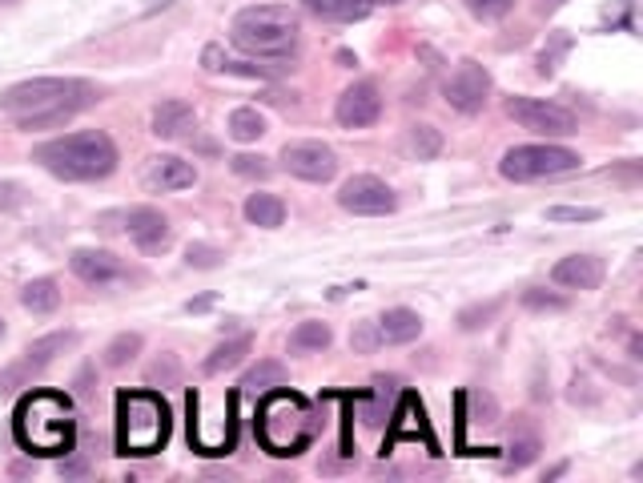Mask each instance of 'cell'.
I'll list each match as a JSON object with an SVG mask.
<instances>
[{"label": "cell", "mask_w": 643, "mask_h": 483, "mask_svg": "<svg viewBox=\"0 0 643 483\" xmlns=\"http://www.w3.org/2000/svg\"><path fill=\"white\" fill-rule=\"evenodd\" d=\"M97 101V89L81 77H33L0 93V113H9L17 129H52L65 125Z\"/></svg>", "instance_id": "1"}, {"label": "cell", "mask_w": 643, "mask_h": 483, "mask_svg": "<svg viewBox=\"0 0 643 483\" xmlns=\"http://www.w3.org/2000/svg\"><path fill=\"white\" fill-rule=\"evenodd\" d=\"M33 161L61 182H101L117 169V145L109 133L85 129L69 137H52L33 150Z\"/></svg>", "instance_id": "2"}, {"label": "cell", "mask_w": 643, "mask_h": 483, "mask_svg": "<svg viewBox=\"0 0 643 483\" xmlns=\"http://www.w3.org/2000/svg\"><path fill=\"white\" fill-rule=\"evenodd\" d=\"M302 17L290 4H250L229 20V41L245 57H294Z\"/></svg>", "instance_id": "3"}, {"label": "cell", "mask_w": 643, "mask_h": 483, "mask_svg": "<svg viewBox=\"0 0 643 483\" xmlns=\"http://www.w3.org/2000/svg\"><path fill=\"white\" fill-rule=\"evenodd\" d=\"M117 443H121V456H153L157 448H166L169 440V407L161 403L149 391H125L117 395Z\"/></svg>", "instance_id": "4"}, {"label": "cell", "mask_w": 643, "mask_h": 483, "mask_svg": "<svg viewBox=\"0 0 643 483\" xmlns=\"http://www.w3.org/2000/svg\"><path fill=\"white\" fill-rule=\"evenodd\" d=\"M579 169V153L567 145H551V141H535V145H515L503 153L499 174L507 182H539V177H559Z\"/></svg>", "instance_id": "5"}, {"label": "cell", "mask_w": 643, "mask_h": 483, "mask_svg": "<svg viewBox=\"0 0 643 483\" xmlns=\"http://www.w3.org/2000/svg\"><path fill=\"white\" fill-rule=\"evenodd\" d=\"M507 117L519 121L523 129L539 133V137H571V133H579V121H575L571 109L555 105V101H539V97H511Z\"/></svg>", "instance_id": "6"}, {"label": "cell", "mask_w": 643, "mask_h": 483, "mask_svg": "<svg viewBox=\"0 0 643 483\" xmlns=\"http://www.w3.org/2000/svg\"><path fill=\"white\" fill-rule=\"evenodd\" d=\"M443 97H446V105H451L454 113H462V117L483 113V105H487V97H491L487 65L470 61V57H467V61H459V65H454V73L446 77Z\"/></svg>", "instance_id": "7"}, {"label": "cell", "mask_w": 643, "mask_h": 483, "mask_svg": "<svg viewBox=\"0 0 643 483\" xmlns=\"http://www.w3.org/2000/svg\"><path fill=\"white\" fill-rule=\"evenodd\" d=\"M338 206L346 214H358V218H383V214H394L399 210V198L394 190L374 174H354L342 182L338 190Z\"/></svg>", "instance_id": "8"}, {"label": "cell", "mask_w": 643, "mask_h": 483, "mask_svg": "<svg viewBox=\"0 0 643 483\" xmlns=\"http://www.w3.org/2000/svg\"><path fill=\"white\" fill-rule=\"evenodd\" d=\"M278 161L290 177L314 182V185L334 182V174H338V153L330 145H322V141H290Z\"/></svg>", "instance_id": "9"}, {"label": "cell", "mask_w": 643, "mask_h": 483, "mask_svg": "<svg viewBox=\"0 0 643 483\" xmlns=\"http://www.w3.org/2000/svg\"><path fill=\"white\" fill-rule=\"evenodd\" d=\"M73 343H77V334L73 331H52V334H44V339H36V343L20 354V362H12V367L0 375V391L28 386L52 359H57V354H65V347H73Z\"/></svg>", "instance_id": "10"}, {"label": "cell", "mask_w": 643, "mask_h": 483, "mask_svg": "<svg viewBox=\"0 0 643 483\" xmlns=\"http://www.w3.org/2000/svg\"><path fill=\"white\" fill-rule=\"evenodd\" d=\"M125 234H129V242L141 254H166L174 246V226L153 206H133V210H125Z\"/></svg>", "instance_id": "11"}, {"label": "cell", "mask_w": 643, "mask_h": 483, "mask_svg": "<svg viewBox=\"0 0 643 483\" xmlns=\"http://www.w3.org/2000/svg\"><path fill=\"white\" fill-rule=\"evenodd\" d=\"M334 117H338V125H346V129H366V125H374L383 117V93H378V85H374V81H354L350 89H342L338 105H334Z\"/></svg>", "instance_id": "12"}, {"label": "cell", "mask_w": 643, "mask_h": 483, "mask_svg": "<svg viewBox=\"0 0 643 483\" xmlns=\"http://www.w3.org/2000/svg\"><path fill=\"white\" fill-rule=\"evenodd\" d=\"M193 182H198L193 161L177 158V153H157V158H149L145 169H141V185H145L149 193H177V190H190Z\"/></svg>", "instance_id": "13"}, {"label": "cell", "mask_w": 643, "mask_h": 483, "mask_svg": "<svg viewBox=\"0 0 643 483\" xmlns=\"http://www.w3.org/2000/svg\"><path fill=\"white\" fill-rule=\"evenodd\" d=\"M69 266L85 286H109V282H117L125 274L121 258L113 250H73Z\"/></svg>", "instance_id": "14"}, {"label": "cell", "mask_w": 643, "mask_h": 483, "mask_svg": "<svg viewBox=\"0 0 643 483\" xmlns=\"http://www.w3.org/2000/svg\"><path fill=\"white\" fill-rule=\"evenodd\" d=\"M603 274H608L603 258H595V254H571V258H559L555 270H551V278H555L559 286H567V290H595L603 282Z\"/></svg>", "instance_id": "15"}, {"label": "cell", "mask_w": 643, "mask_h": 483, "mask_svg": "<svg viewBox=\"0 0 643 483\" xmlns=\"http://www.w3.org/2000/svg\"><path fill=\"white\" fill-rule=\"evenodd\" d=\"M190 129H198V113H193L190 101L169 97V101H161V105L153 109V137L182 141V137H190Z\"/></svg>", "instance_id": "16"}, {"label": "cell", "mask_w": 643, "mask_h": 483, "mask_svg": "<svg viewBox=\"0 0 643 483\" xmlns=\"http://www.w3.org/2000/svg\"><path fill=\"white\" fill-rule=\"evenodd\" d=\"M374 326H378V343L383 347H407L422 334V315L410 307H391L386 315L374 318Z\"/></svg>", "instance_id": "17"}, {"label": "cell", "mask_w": 643, "mask_h": 483, "mask_svg": "<svg viewBox=\"0 0 643 483\" xmlns=\"http://www.w3.org/2000/svg\"><path fill=\"white\" fill-rule=\"evenodd\" d=\"M399 391H402L399 375H374L370 378V399H366V407H362L366 427H383V419H386V411H391V403L399 399Z\"/></svg>", "instance_id": "18"}, {"label": "cell", "mask_w": 643, "mask_h": 483, "mask_svg": "<svg viewBox=\"0 0 643 483\" xmlns=\"http://www.w3.org/2000/svg\"><path fill=\"white\" fill-rule=\"evenodd\" d=\"M250 351H253V339H250V334L226 339V343H218L213 351L205 354V359H201V375H226V370H234Z\"/></svg>", "instance_id": "19"}, {"label": "cell", "mask_w": 643, "mask_h": 483, "mask_svg": "<svg viewBox=\"0 0 643 483\" xmlns=\"http://www.w3.org/2000/svg\"><path fill=\"white\" fill-rule=\"evenodd\" d=\"M245 222L258 230H278L286 222V202L278 193H250L245 198Z\"/></svg>", "instance_id": "20"}, {"label": "cell", "mask_w": 643, "mask_h": 483, "mask_svg": "<svg viewBox=\"0 0 643 483\" xmlns=\"http://www.w3.org/2000/svg\"><path fill=\"white\" fill-rule=\"evenodd\" d=\"M20 307H25L28 315H52V310L61 307V286H57L52 278L25 282V290H20Z\"/></svg>", "instance_id": "21"}, {"label": "cell", "mask_w": 643, "mask_h": 483, "mask_svg": "<svg viewBox=\"0 0 643 483\" xmlns=\"http://www.w3.org/2000/svg\"><path fill=\"white\" fill-rule=\"evenodd\" d=\"M306 12L322 20H362L366 12L374 9L370 0H302Z\"/></svg>", "instance_id": "22"}, {"label": "cell", "mask_w": 643, "mask_h": 483, "mask_svg": "<svg viewBox=\"0 0 643 483\" xmlns=\"http://www.w3.org/2000/svg\"><path fill=\"white\" fill-rule=\"evenodd\" d=\"M278 386H286V367L278 359H261L242 378V391H250V395H266V391H278Z\"/></svg>", "instance_id": "23"}, {"label": "cell", "mask_w": 643, "mask_h": 483, "mask_svg": "<svg viewBox=\"0 0 643 483\" xmlns=\"http://www.w3.org/2000/svg\"><path fill=\"white\" fill-rule=\"evenodd\" d=\"M334 343V331L330 323H298L294 331H290V351L306 354V351H326V347Z\"/></svg>", "instance_id": "24"}, {"label": "cell", "mask_w": 643, "mask_h": 483, "mask_svg": "<svg viewBox=\"0 0 643 483\" xmlns=\"http://www.w3.org/2000/svg\"><path fill=\"white\" fill-rule=\"evenodd\" d=\"M141 347H145V339H141L137 331H121L113 339V343L105 347L101 351V362H105V370H121L125 362H133L141 354Z\"/></svg>", "instance_id": "25"}, {"label": "cell", "mask_w": 643, "mask_h": 483, "mask_svg": "<svg viewBox=\"0 0 643 483\" xmlns=\"http://www.w3.org/2000/svg\"><path fill=\"white\" fill-rule=\"evenodd\" d=\"M407 150L414 161H435L443 153V133L435 125H410L407 129Z\"/></svg>", "instance_id": "26"}, {"label": "cell", "mask_w": 643, "mask_h": 483, "mask_svg": "<svg viewBox=\"0 0 643 483\" xmlns=\"http://www.w3.org/2000/svg\"><path fill=\"white\" fill-rule=\"evenodd\" d=\"M226 129H229V137H234V141H242V145H250V141H258L261 133H266V117H261L258 109L242 105V109H234V113H229Z\"/></svg>", "instance_id": "27"}, {"label": "cell", "mask_w": 643, "mask_h": 483, "mask_svg": "<svg viewBox=\"0 0 643 483\" xmlns=\"http://www.w3.org/2000/svg\"><path fill=\"white\" fill-rule=\"evenodd\" d=\"M177 383H182V362H177V354H161V359L149 362L145 386H177Z\"/></svg>", "instance_id": "28"}, {"label": "cell", "mask_w": 643, "mask_h": 483, "mask_svg": "<svg viewBox=\"0 0 643 483\" xmlns=\"http://www.w3.org/2000/svg\"><path fill=\"white\" fill-rule=\"evenodd\" d=\"M499 307H503V302L491 299V302H475V307L459 310V331H483V326H491L499 315Z\"/></svg>", "instance_id": "29"}, {"label": "cell", "mask_w": 643, "mask_h": 483, "mask_svg": "<svg viewBox=\"0 0 643 483\" xmlns=\"http://www.w3.org/2000/svg\"><path fill=\"white\" fill-rule=\"evenodd\" d=\"M229 169H234L237 177H250V182H266V177L274 174V166L261 153H237V158H229Z\"/></svg>", "instance_id": "30"}, {"label": "cell", "mask_w": 643, "mask_h": 483, "mask_svg": "<svg viewBox=\"0 0 643 483\" xmlns=\"http://www.w3.org/2000/svg\"><path fill=\"white\" fill-rule=\"evenodd\" d=\"M535 456H539V440H535V435H527V440H515L511 451H507L503 471H507V475H511V471H523V467L535 464Z\"/></svg>", "instance_id": "31"}, {"label": "cell", "mask_w": 643, "mask_h": 483, "mask_svg": "<svg viewBox=\"0 0 643 483\" xmlns=\"http://www.w3.org/2000/svg\"><path fill=\"white\" fill-rule=\"evenodd\" d=\"M221 250L209 246V242H190V250H185V262L193 266V270H218L221 266Z\"/></svg>", "instance_id": "32"}, {"label": "cell", "mask_w": 643, "mask_h": 483, "mask_svg": "<svg viewBox=\"0 0 643 483\" xmlns=\"http://www.w3.org/2000/svg\"><path fill=\"white\" fill-rule=\"evenodd\" d=\"M523 307L527 310H567V299L563 294H555V290L531 286V290H523Z\"/></svg>", "instance_id": "33"}, {"label": "cell", "mask_w": 643, "mask_h": 483, "mask_svg": "<svg viewBox=\"0 0 643 483\" xmlns=\"http://www.w3.org/2000/svg\"><path fill=\"white\" fill-rule=\"evenodd\" d=\"M467 9L478 20H503L515 9V0H467Z\"/></svg>", "instance_id": "34"}, {"label": "cell", "mask_w": 643, "mask_h": 483, "mask_svg": "<svg viewBox=\"0 0 643 483\" xmlns=\"http://www.w3.org/2000/svg\"><path fill=\"white\" fill-rule=\"evenodd\" d=\"M350 347L354 351H362V354H370V351H378V326H374V318H366V323H354V331H350Z\"/></svg>", "instance_id": "35"}, {"label": "cell", "mask_w": 643, "mask_h": 483, "mask_svg": "<svg viewBox=\"0 0 643 483\" xmlns=\"http://www.w3.org/2000/svg\"><path fill=\"white\" fill-rule=\"evenodd\" d=\"M600 210L595 206H551L547 210V222H595Z\"/></svg>", "instance_id": "36"}, {"label": "cell", "mask_w": 643, "mask_h": 483, "mask_svg": "<svg viewBox=\"0 0 643 483\" xmlns=\"http://www.w3.org/2000/svg\"><path fill=\"white\" fill-rule=\"evenodd\" d=\"M587 386H592L587 378H579V375L571 378V391H567V395H571V403H595V395L587 391Z\"/></svg>", "instance_id": "37"}, {"label": "cell", "mask_w": 643, "mask_h": 483, "mask_svg": "<svg viewBox=\"0 0 643 483\" xmlns=\"http://www.w3.org/2000/svg\"><path fill=\"white\" fill-rule=\"evenodd\" d=\"M470 399H475L478 415H483L478 423H495V399H491V395H470Z\"/></svg>", "instance_id": "38"}, {"label": "cell", "mask_w": 643, "mask_h": 483, "mask_svg": "<svg viewBox=\"0 0 643 483\" xmlns=\"http://www.w3.org/2000/svg\"><path fill=\"white\" fill-rule=\"evenodd\" d=\"M213 302H218V294H198V299L185 302V310H190V315H205V310L213 307Z\"/></svg>", "instance_id": "39"}, {"label": "cell", "mask_w": 643, "mask_h": 483, "mask_svg": "<svg viewBox=\"0 0 643 483\" xmlns=\"http://www.w3.org/2000/svg\"><path fill=\"white\" fill-rule=\"evenodd\" d=\"M61 475L65 479H81V475H89V464L85 459H69V464H61Z\"/></svg>", "instance_id": "40"}, {"label": "cell", "mask_w": 643, "mask_h": 483, "mask_svg": "<svg viewBox=\"0 0 643 483\" xmlns=\"http://www.w3.org/2000/svg\"><path fill=\"white\" fill-rule=\"evenodd\" d=\"M174 0H145V17H153V12H161V9H169Z\"/></svg>", "instance_id": "41"}, {"label": "cell", "mask_w": 643, "mask_h": 483, "mask_svg": "<svg viewBox=\"0 0 643 483\" xmlns=\"http://www.w3.org/2000/svg\"><path fill=\"white\" fill-rule=\"evenodd\" d=\"M543 4V12H551V9H559V4H567V0H539Z\"/></svg>", "instance_id": "42"}, {"label": "cell", "mask_w": 643, "mask_h": 483, "mask_svg": "<svg viewBox=\"0 0 643 483\" xmlns=\"http://www.w3.org/2000/svg\"><path fill=\"white\" fill-rule=\"evenodd\" d=\"M370 4H402V0H370Z\"/></svg>", "instance_id": "43"}, {"label": "cell", "mask_w": 643, "mask_h": 483, "mask_svg": "<svg viewBox=\"0 0 643 483\" xmlns=\"http://www.w3.org/2000/svg\"><path fill=\"white\" fill-rule=\"evenodd\" d=\"M0 334H4V323H0Z\"/></svg>", "instance_id": "44"}]
</instances>
